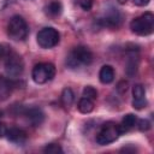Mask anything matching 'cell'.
Segmentation results:
<instances>
[{"label":"cell","mask_w":154,"mask_h":154,"mask_svg":"<svg viewBox=\"0 0 154 154\" xmlns=\"http://www.w3.org/2000/svg\"><path fill=\"white\" fill-rule=\"evenodd\" d=\"M4 59H5V70L10 78L19 77L23 73L24 63H23L22 57L18 53L12 51L11 48H7Z\"/></svg>","instance_id":"1"},{"label":"cell","mask_w":154,"mask_h":154,"mask_svg":"<svg viewBox=\"0 0 154 154\" xmlns=\"http://www.w3.org/2000/svg\"><path fill=\"white\" fill-rule=\"evenodd\" d=\"M130 29L132 32L140 36L150 35L154 30V16L152 12H146L140 17L134 18L130 22Z\"/></svg>","instance_id":"2"},{"label":"cell","mask_w":154,"mask_h":154,"mask_svg":"<svg viewBox=\"0 0 154 154\" xmlns=\"http://www.w3.org/2000/svg\"><path fill=\"white\" fill-rule=\"evenodd\" d=\"M29 32L28 24L22 16H13L10 18L7 24V35L13 41H23L26 38Z\"/></svg>","instance_id":"3"},{"label":"cell","mask_w":154,"mask_h":154,"mask_svg":"<svg viewBox=\"0 0 154 154\" xmlns=\"http://www.w3.org/2000/svg\"><path fill=\"white\" fill-rule=\"evenodd\" d=\"M120 135H122L120 128L117 123L106 122L101 126V129L99 130V132L96 135V142L100 146H106V144H109V143L114 142L116 140H118V137Z\"/></svg>","instance_id":"4"},{"label":"cell","mask_w":154,"mask_h":154,"mask_svg":"<svg viewBox=\"0 0 154 154\" xmlns=\"http://www.w3.org/2000/svg\"><path fill=\"white\" fill-rule=\"evenodd\" d=\"M55 76V66L52 63H38L34 66L31 77L35 83L45 84L53 79Z\"/></svg>","instance_id":"5"},{"label":"cell","mask_w":154,"mask_h":154,"mask_svg":"<svg viewBox=\"0 0 154 154\" xmlns=\"http://www.w3.org/2000/svg\"><path fill=\"white\" fill-rule=\"evenodd\" d=\"M36 40H37V43L41 48L49 49V48H53L54 46H57L59 43L60 35H59L57 29H54L52 26H46L37 32Z\"/></svg>","instance_id":"6"},{"label":"cell","mask_w":154,"mask_h":154,"mask_svg":"<svg viewBox=\"0 0 154 154\" xmlns=\"http://www.w3.org/2000/svg\"><path fill=\"white\" fill-rule=\"evenodd\" d=\"M71 55L76 59V61L81 65H89L93 61V53L91 51L85 46H77L72 49Z\"/></svg>","instance_id":"7"},{"label":"cell","mask_w":154,"mask_h":154,"mask_svg":"<svg viewBox=\"0 0 154 154\" xmlns=\"http://www.w3.org/2000/svg\"><path fill=\"white\" fill-rule=\"evenodd\" d=\"M147 106L146 90L142 84H135L132 88V107L135 109H142Z\"/></svg>","instance_id":"8"},{"label":"cell","mask_w":154,"mask_h":154,"mask_svg":"<svg viewBox=\"0 0 154 154\" xmlns=\"http://www.w3.org/2000/svg\"><path fill=\"white\" fill-rule=\"evenodd\" d=\"M120 22H122V16L114 8H112L111 11H108L105 14L103 18H100L99 19V23L102 26H108V28H117V26H119Z\"/></svg>","instance_id":"9"},{"label":"cell","mask_w":154,"mask_h":154,"mask_svg":"<svg viewBox=\"0 0 154 154\" xmlns=\"http://www.w3.org/2000/svg\"><path fill=\"white\" fill-rule=\"evenodd\" d=\"M23 114L26 117V119L34 126L41 125L42 122H43V119H45V114H43L42 109L38 108V107H29V108H25V109H23Z\"/></svg>","instance_id":"10"},{"label":"cell","mask_w":154,"mask_h":154,"mask_svg":"<svg viewBox=\"0 0 154 154\" xmlns=\"http://www.w3.org/2000/svg\"><path fill=\"white\" fill-rule=\"evenodd\" d=\"M14 87H16V82L12 81V78L0 76V101L6 100L12 94Z\"/></svg>","instance_id":"11"},{"label":"cell","mask_w":154,"mask_h":154,"mask_svg":"<svg viewBox=\"0 0 154 154\" xmlns=\"http://www.w3.org/2000/svg\"><path fill=\"white\" fill-rule=\"evenodd\" d=\"M6 137L8 138V141H11L12 143H16V144H23L26 141L25 131L19 129V128H10V129H7Z\"/></svg>","instance_id":"12"},{"label":"cell","mask_w":154,"mask_h":154,"mask_svg":"<svg viewBox=\"0 0 154 154\" xmlns=\"http://www.w3.org/2000/svg\"><path fill=\"white\" fill-rule=\"evenodd\" d=\"M99 79L103 84H109L114 79V69L111 65H103L99 72Z\"/></svg>","instance_id":"13"},{"label":"cell","mask_w":154,"mask_h":154,"mask_svg":"<svg viewBox=\"0 0 154 154\" xmlns=\"http://www.w3.org/2000/svg\"><path fill=\"white\" fill-rule=\"evenodd\" d=\"M136 124H137V118H136L135 114L129 113V114L124 116V118H123V120H122V124L119 125V128H120V132L124 134V132L130 131L131 129L135 128Z\"/></svg>","instance_id":"14"},{"label":"cell","mask_w":154,"mask_h":154,"mask_svg":"<svg viewBox=\"0 0 154 154\" xmlns=\"http://www.w3.org/2000/svg\"><path fill=\"white\" fill-rule=\"evenodd\" d=\"M93 109H94V101L93 100L87 99L84 96L82 99H79V101H78V111L81 113L87 114V113H90Z\"/></svg>","instance_id":"15"},{"label":"cell","mask_w":154,"mask_h":154,"mask_svg":"<svg viewBox=\"0 0 154 154\" xmlns=\"http://www.w3.org/2000/svg\"><path fill=\"white\" fill-rule=\"evenodd\" d=\"M46 11H47V13H48L49 16H52V17L59 16V14L61 13V11H63V5H61L60 1L53 0V1H51V2L47 5Z\"/></svg>","instance_id":"16"},{"label":"cell","mask_w":154,"mask_h":154,"mask_svg":"<svg viewBox=\"0 0 154 154\" xmlns=\"http://www.w3.org/2000/svg\"><path fill=\"white\" fill-rule=\"evenodd\" d=\"M73 100H75V94H73L72 89L71 88H65L61 93V103L65 107H70L73 103Z\"/></svg>","instance_id":"17"},{"label":"cell","mask_w":154,"mask_h":154,"mask_svg":"<svg viewBox=\"0 0 154 154\" xmlns=\"http://www.w3.org/2000/svg\"><path fill=\"white\" fill-rule=\"evenodd\" d=\"M83 96L94 101V100H96V97H97V90H96L94 87H91V85H87V87H84V89H83Z\"/></svg>","instance_id":"18"},{"label":"cell","mask_w":154,"mask_h":154,"mask_svg":"<svg viewBox=\"0 0 154 154\" xmlns=\"http://www.w3.org/2000/svg\"><path fill=\"white\" fill-rule=\"evenodd\" d=\"M43 152L45 153H48V154H58V153H63V149L57 143H49V144H47L43 148Z\"/></svg>","instance_id":"19"},{"label":"cell","mask_w":154,"mask_h":154,"mask_svg":"<svg viewBox=\"0 0 154 154\" xmlns=\"http://www.w3.org/2000/svg\"><path fill=\"white\" fill-rule=\"evenodd\" d=\"M76 1L79 5V7L83 8L84 11H89L94 4V0H76Z\"/></svg>","instance_id":"20"},{"label":"cell","mask_w":154,"mask_h":154,"mask_svg":"<svg viewBox=\"0 0 154 154\" xmlns=\"http://www.w3.org/2000/svg\"><path fill=\"white\" fill-rule=\"evenodd\" d=\"M136 125L138 126V129H140L141 131H147V130L150 128V123H149L147 119H141V120H138V123H137Z\"/></svg>","instance_id":"21"},{"label":"cell","mask_w":154,"mask_h":154,"mask_svg":"<svg viewBox=\"0 0 154 154\" xmlns=\"http://www.w3.org/2000/svg\"><path fill=\"white\" fill-rule=\"evenodd\" d=\"M126 89H128V83L126 82H120L119 84H118V90L119 91H122V93H124V91H126Z\"/></svg>","instance_id":"22"},{"label":"cell","mask_w":154,"mask_h":154,"mask_svg":"<svg viewBox=\"0 0 154 154\" xmlns=\"http://www.w3.org/2000/svg\"><path fill=\"white\" fill-rule=\"evenodd\" d=\"M6 131H7V128L4 123H0V138L6 136Z\"/></svg>","instance_id":"23"},{"label":"cell","mask_w":154,"mask_h":154,"mask_svg":"<svg viewBox=\"0 0 154 154\" xmlns=\"http://www.w3.org/2000/svg\"><path fill=\"white\" fill-rule=\"evenodd\" d=\"M149 2V0H134V4L137 6H146Z\"/></svg>","instance_id":"24"},{"label":"cell","mask_w":154,"mask_h":154,"mask_svg":"<svg viewBox=\"0 0 154 154\" xmlns=\"http://www.w3.org/2000/svg\"><path fill=\"white\" fill-rule=\"evenodd\" d=\"M6 51H7V48H4V46H1V45H0V60H1V59L5 57Z\"/></svg>","instance_id":"25"},{"label":"cell","mask_w":154,"mask_h":154,"mask_svg":"<svg viewBox=\"0 0 154 154\" xmlns=\"http://www.w3.org/2000/svg\"><path fill=\"white\" fill-rule=\"evenodd\" d=\"M126 1H128V0H118V2H119V4H122V5L126 4Z\"/></svg>","instance_id":"26"}]
</instances>
